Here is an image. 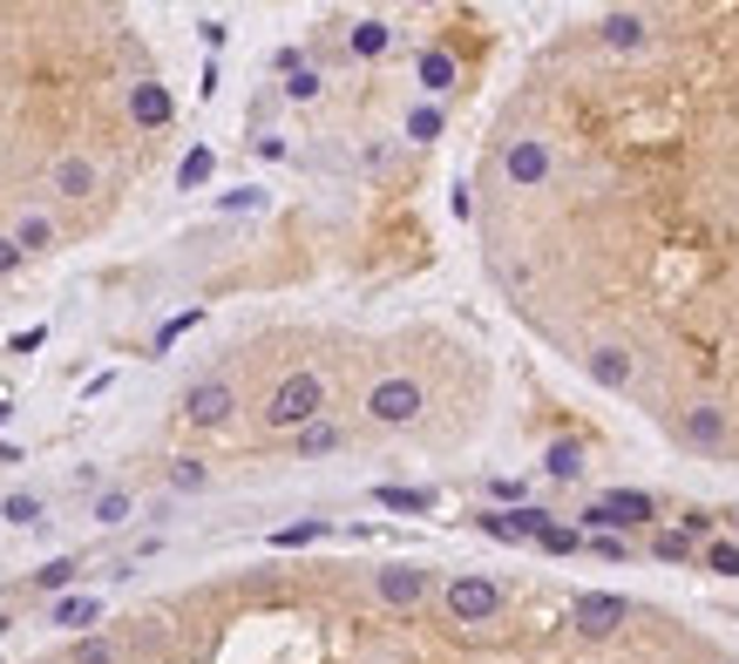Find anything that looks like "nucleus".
Segmentation results:
<instances>
[{
    "instance_id": "39448f33",
    "label": "nucleus",
    "mask_w": 739,
    "mask_h": 664,
    "mask_svg": "<svg viewBox=\"0 0 739 664\" xmlns=\"http://www.w3.org/2000/svg\"><path fill=\"white\" fill-rule=\"evenodd\" d=\"M231 407H238V394H231L224 380H204V386H190V394H183V414L198 420V427H224Z\"/></svg>"
},
{
    "instance_id": "f257e3e1",
    "label": "nucleus",
    "mask_w": 739,
    "mask_h": 664,
    "mask_svg": "<svg viewBox=\"0 0 739 664\" xmlns=\"http://www.w3.org/2000/svg\"><path fill=\"white\" fill-rule=\"evenodd\" d=\"M320 407H326V380H320V373H292V380L271 386L265 420H271V427H313Z\"/></svg>"
},
{
    "instance_id": "423d86ee",
    "label": "nucleus",
    "mask_w": 739,
    "mask_h": 664,
    "mask_svg": "<svg viewBox=\"0 0 739 664\" xmlns=\"http://www.w3.org/2000/svg\"><path fill=\"white\" fill-rule=\"evenodd\" d=\"M380 597H387V604H421V597H427V570H414V563L380 570Z\"/></svg>"
},
{
    "instance_id": "4468645a",
    "label": "nucleus",
    "mask_w": 739,
    "mask_h": 664,
    "mask_svg": "<svg viewBox=\"0 0 739 664\" xmlns=\"http://www.w3.org/2000/svg\"><path fill=\"white\" fill-rule=\"evenodd\" d=\"M96 610H102L96 597H61L55 604V623H96Z\"/></svg>"
},
{
    "instance_id": "f8f14e48",
    "label": "nucleus",
    "mask_w": 739,
    "mask_h": 664,
    "mask_svg": "<svg viewBox=\"0 0 739 664\" xmlns=\"http://www.w3.org/2000/svg\"><path fill=\"white\" fill-rule=\"evenodd\" d=\"M333 448H339V427H333V420L299 427V454H333Z\"/></svg>"
},
{
    "instance_id": "412c9836",
    "label": "nucleus",
    "mask_w": 739,
    "mask_h": 664,
    "mask_svg": "<svg viewBox=\"0 0 739 664\" xmlns=\"http://www.w3.org/2000/svg\"><path fill=\"white\" fill-rule=\"evenodd\" d=\"M170 482H177V488H204V461H177Z\"/></svg>"
},
{
    "instance_id": "5701e85b",
    "label": "nucleus",
    "mask_w": 739,
    "mask_h": 664,
    "mask_svg": "<svg viewBox=\"0 0 739 664\" xmlns=\"http://www.w3.org/2000/svg\"><path fill=\"white\" fill-rule=\"evenodd\" d=\"M68 576H75V563L61 556V563H48V570H42V576H34V583H42V590H61V583H68Z\"/></svg>"
},
{
    "instance_id": "7ed1b4c3",
    "label": "nucleus",
    "mask_w": 739,
    "mask_h": 664,
    "mask_svg": "<svg viewBox=\"0 0 739 664\" xmlns=\"http://www.w3.org/2000/svg\"><path fill=\"white\" fill-rule=\"evenodd\" d=\"M625 617H631V604H625V597H611V590H591V597H576V604H570V623H576L583 638H611Z\"/></svg>"
},
{
    "instance_id": "ddd939ff",
    "label": "nucleus",
    "mask_w": 739,
    "mask_h": 664,
    "mask_svg": "<svg viewBox=\"0 0 739 664\" xmlns=\"http://www.w3.org/2000/svg\"><path fill=\"white\" fill-rule=\"evenodd\" d=\"M380 502H387V509H435V495H427V488H380Z\"/></svg>"
},
{
    "instance_id": "6e6552de",
    "label": "nucleus",
    "mask_w": 739,
    "mask_h": 664,
    "mask_svg": "<svg viewBox=\"0 0 739 664\" xmlns=\"http://www.w3.org/2000/svg\"><path fill=\"white\" fill-rule=\"evenodd\" d=\"M645 516H651V495H625V488H617V495H604L583 522H645Z\"/></svg>"
},
{
    "instance_id": "1a4fd4ad",
    "label": "nucleus",
    "mask_w": 739,
    "mask_h": 664,
    "mask_svg": "<svg viewBox=\"0 0 739 664\" xmlns=\"http://www.w3.org/2000/svg\"><path fill=\"white\" fill-rule=\"evenodd\" d=\"M55 190H61V198H89V190H96V164H89V156H61V164H55Z\"/></svg>"
},
{
    "instance_id": "9d476101",
    "label": "nucleus",
    "mask_w": 739,
    "mask_h": 664,
    "mask_svg": "<svg viewBox=\"0 0 739 664\" xmlns=\"http://www.w3.org/2000/svg\"><path fill=\"white\" fill-rule=\"evenodd\" d=\"M136 123H149V130L170 123V95H164L157 82H136Z\"/></svg>"
},
{
    "instance_id": "f03ea898",
    "label": "nucleus",
    "mask_w": 739,
    "mask_h": 664,
    "mask_svg": "<svg viewBox=\"0 0 739 664\" xmlns=\"http://www.w3.org/2000/svg\"><path fill=\"white\" fill-rule=\"evenodd\" d=\"M502 610V583H489V576H455L448 583V617L455 623H489Z\"/></svg>"
},
{
    "instance_id": "20e7f679",
    "label": "nucleus",
    "mask_w": 739,
    "mask_h": 664,
    "mask_svg": "<svg viewBox=\"0 0 739 664\" xmlns=\"http://www.w3.org/2000/svg\"><path fill=\"white\" fill-rule=\"evenodd\" d=\"M367 414H373V420H387V427L414 420V414H421V386H414V380H380L373 394H367Z\"/></svg>"
},
{
    "instance_id": "f3484780",
    "label": "nucleus",
    "mask_w": 739,
    "mask_h": 664,
    "mask_svg": "<svg viewBox=\"0 0 739 664\" xmlns=\"http://www.w3.org/2000/svg\"><path fill=\"white\" fill-rule=\"evenodd\" d=\"M576 468H583V454H576L570 441H557V448H550V475H563V482H570Z\"/></svg>"
},
{
    "instance_id": "dca6fc26",
    "label": "nucleus",
    "mask_w": 739,
    "mask_h": 664,
    "mask_svg": "<svg viewBox=\"0 0 739 664\" xmlns=\"http://www.w3.org/2000/svg\"><path fill=\"white\" fill-rule=\"evenodd\" d=\"M75 664H115V644L109 638H82L75 644Z\"/></svg>"
},
{
    "instance_id": "2eb2a0df",
    "label": "nucleus",
    "mask_w": 739,
    "mask_h": 664,
    "mask_svg": "<svg viewBox=\"0 0 739 664\" xmlns=\"http://www.w3.org/2000/svg\"><path fill=\"white\" fill-rule=\"evenodd\" d=\"M536 542H542L550 556H576V529H563V522H550V529H542Z\"/></svg>"
},
{
    "instance_id": "4be33fe9",
    "label": "nucleus",
    "mask_w": 739,
    "mask_h": 664,
    "mask_svg": "<svg viewBox=\"0 0 739 664\" xmlns=\"http://www.w3.org/2000/svg\"><path fill=\"white\" fill-rule=\"evenodd\" d=\"M130 516V495H102L96 502V522H123Z\"/></svg>"
},
{
    "instance_id": "393cba45",
    "label": "nucleus",
    "mask_w": 739,
    "mask_h": 664,
    "mask_svg": "<svg viewBox=\"0 0 739 664\" xmlns=\"http://www.w3.org/2000/svg\"><path fill=\"white\" fill-rule=\"evenodd\" d=\"M713 570H726V576H739V550H732V542H719V550H713Z\"/></svg>"
},
{
    "instance_id": "a878e982",
    "label": "nucleus",
    "mask_w": 739,
    "mask_h": 664,
    "mask_svg": "<svg viewBox=\"0 0 739 664\" xmlns=\"http://www.w3.org/2000/svg\"><path fill=\"white\" fill-rule=\"evenodd\" d=\"M204 177H211V156L198 149V156H190V164H183V183H204Z\"/></svg>"
},
{
    "instance_id": "bb28decb",
    "label": "nucleus",
    "mask_w": 739,
    "mask_h": 664,
    "mask_svg": "<svg viewBox=\"0 0 739 664\" xmlns=\"http://www.w3.org/2000/svg\"><path fill=\"white\" fill-rule=\"evenodd\" d=\"M21 265V251H14V238H0V279H8V271Z\"/></svg>"
},
{
    "instance_id": "a211bd4d",
    "label": "nucleus",
    "mask_w": 739,
    "mask_h": 664,
    "mask_svg": "<svg viewBox=\"0 0 739 664\" xmlns=\"http://www.w3.org/2000/svg\"><path fill=\"white\" fill-rule=\"evenodd\" d=\"M313 536H326V522H299V529H279L271 542H279V550H299V542H313Z\"/></svg>"
},
{
    "instance_id": "6ab92c4d",
    "label": "nucleus",
    "mask_w": 739,
    "mask_h": 664,
    "mask_svg": "<svg viewBox=\"0 0 739 664\" xmlns=\"http://www.w3.org/2000/svg\"><path fill=\"white\" fill-rule=\"evenodd\" d=\"M8 522H42V502H34V495H8Z\"/></svg>"
},
{
    "instance_id": "9b49d317",
    "label": "nucleus",
    "mask_w": 739,
    "mask_h": 664,
    "mask_svg": "<svg viewBox=\"0 0 739 664\" xmlns=\"http://www.w3.org/2000/svg\"><path fill=\"white\" fill-rule=\"evenodd\" d=\"M48 245H55V224H48V217H21V224H14V251H21V258H27V251H48Z\"/></svg>"
},
{
    "instance_id": "b1692460",
    "label": "nucleus",
    "mask_w": 739,
    "mask_h": 664,
    "mask_svg": "<svg viewBox=\"0 0 739 664\" xmlns=\"http://www.w3.org/2000/svg\"><path fill=\"white\" fill-rule=\"evenodd\" d=\"M651 556H665V563H685V536H658V542H651Z\"/></svg>"
},
{
    "instance_id": "0eeeda50",
    "label": "nucleus",
    "mask_w": 739,
    "mask_h": 664,
    "mask_svg": "<svg viewBox=\"0 0 739 664\" xmlns=\"http://www.w3.org/2000/svg\"><path fill=\"white\" fill-rule=\"evenodd\" d=\"M583 373H591L597 386H625L631 380V353L625 346H597V353H583Z\"/></svg>"
},
{
    "instance_id": "cd10ccee",
    "label": "nucleus",
    "mask_w": 739,
    "mask_h": 664,
    "mask_svg": "<svg viewBox=\"0 0 739 664\" xmlns=\"http://www.w3.org/2000/svg\"><path fill=\"white\" fill-rule=\"evenodd\" d=\"M0 631H8V617H0Z\"/></svg>"
},
{
    "instance_id": "aec40b11",
    "label": "nucleus",
    "mask_w": 739,
    "mask_h": 664,
    "mask_svg": "<svg viewBox=\"0 0 739 664\" xmlns=\"http://www.w3.org/2000/svg\"><path fill=\"white\" fill-rule=\"evenodd\" d=\"M354 48H360V55H380V48H387V27H380V21H367V27L354 34Z\"/></svg>"
}]
</instances>
